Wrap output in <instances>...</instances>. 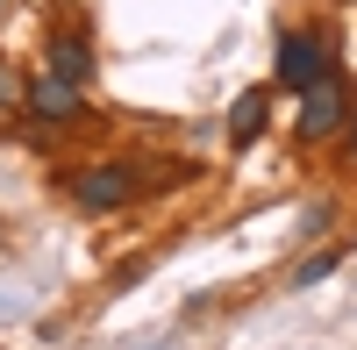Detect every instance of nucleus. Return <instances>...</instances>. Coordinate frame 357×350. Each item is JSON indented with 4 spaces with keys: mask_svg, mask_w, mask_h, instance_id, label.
<instances>
[{
    "mask_svg": "<svg viewBox=\"0 0 357 350\" xmlns=\"http://www.w3.org/2000/svg\"><path fill=\"white\" fill-rule=\"evenodd\" d=\"M65 186H72V200L86 215H107V208H129V200H136V172L129 165H86V172H72Z\"/></svg>",
    "mask_w": 357,
    "mask_h": 350,
    "instance_id": "1",
    "label": "nucleus"
},
{
    "mask_svg": "<svg viewBox=\"0 0 357 350\" xmlns=\"http://www.w3.org/2000/svg\"><path fill=\"white\" fill-rule=\"evenodd\" d=\"M329 65H336V50H329V36H279V86L286 93H307L314 79H329Z\"/></svg>",
    "mask_w": 357,
    "mask_h": 350,
    "instance_id": "2",
    "label": "nucleus"
},
{
    "mask_svg": "<svg viewBox=\"0 0 357 350\" xmlns=\"http://www.w3.org/2000/svg\"><path fill=\"white\" fill-rule=\"evenodd\" d=\"M336 129H350V93H343V79H314L307 93H301V136L307 143H329Z\"/></svg>",
    "mask_w": 357,
    "mask_h": 350,
    "instance_id": "3",
    "label": "nucleus"
},
{
    "mask_svg": "<svg viewBox=\"0 0 357 350\" xmlns=\"http://www.w3.org/2000/svg\"><path fill=\"white\" fill-rule=\"evenodd\" d=\"M43 72H50V79H65V86H86V79H93V50H86V36H50Z\"/></svg>",
    "mask_w": 357,
    "mask_h": 350,
    "instance_id": "4",
    "label": "nucleus"
},
{
    "mask_svg": "<svg viewBox=\"0 0 357 350\" xmlns=\"http://www.w3.org/2000/svg\"><path fill=\"white\" fill-rule=\"evenodd\" d=\"M29 107H36L43 114V122H79V86H65V79H36V86H29Z\"/></svg>",
    "mask_w": 357,
    "mask_h": 350,
    "instance_id": "5",
    "label": "nucleus"
},
{
    "mask_svg": "<svg viewBox=\"0 0 357 350\" xmlns=\"http://www.w3.org/2000/svg\"><path fill=\"white\" fill-rule=\"evenodd\" d=\"M264 114H272V100H264V93H243L236 114H229V143H243V151H250V143L264 136Z\"/></svg>",
    "mask_w": 357,
    "mask_h": 350,
    "instance_id": "6",
    "label": "nucleus"
},
{
    "mask_svg": "<svg viewBox=\"0 0 357 350\" xmlns=\"http://www.w3.org/2000/svg\"><path fill=\"white\" fill-rule=\"evenodd\" d=\"M336 265H343V250H314L301 272H293V286H321V279H336Z\"/></svg>",
    "mask_w": 357,
    "mask_h": 350,
    "instance_id": "7",
    "label": "nucleus"
},
{
    "mask_svg": "<svg viewBox=\"0 0 357 350\" xmlns=\"http://www.w3.org/2000/svg\"><path fill=\"white\" fill-rule=\"evenodd\" d=\"M15 93H22V86H15V72H8V65H0V107H8Z\"/></svg>",
    "mask_w": 357,
    "mask_h": 350,
    "instance_id": "8",
    "label": "nucleus"
},
{
    "mask_svg": "<svg viewBox=\"0 0 357 350\" xmlns=\"http://www.w3.org/2000/svg\"><path fill=\"white\" fill-rule=\"evenodd\" d=\"M350 151H357V114H350Z\"/></svg>",
    "mask_w": 357,
    "mask_h": 350,
    "instance_id": "9",
    "label": "nucleus"
}]
</instances>
